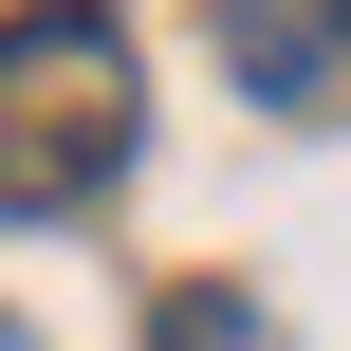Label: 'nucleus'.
Here are the masks:
<instances>
[{
	"label": "nucleus",
	"mask_w": 351,
	"mask_h": 351,
	"mask_svg": "<svg viewBox=\"0 0 351 351\" xmlns=\"http://www.w3.org/2000/svg\"><path fill=\"white\" fill-rule=\"evenodd\" d=\"M148 351H278V333H259L241 296H167V315H148Z\"/></svg>",
	"instance_id": "obj_3"
},
{
	"label": "nucleus",
	"mask_w": 351,
	"mask_h": 351,
	"mask_svg": "<svg viewBox=\"0 0 351 351\" xmlns=\"http://www.w3.org/2000/svg\"><path fill=\"white\" fill-rule=\"evenodd\" d=\"M333 93H351V0H333Z\"/></svg>",
	"instance_id": "obj_4"
},
{
	"label": "nucleus",
	"mask_w": 351,
	"mask_h": 351,
	"mask_svg": "<svg viewBox=\"0 0 351 351\" xmlns=\"http://www.w3.org/2000/svg\"><path fill=\"white\" fill-rule=\"evenodd\" d=\"M222 74L259 111H333V0H222Z\"/></svg>",
	"instance_id": "obj_2"
},
{
	"label": "nucleus",
	"mask_w": 351,
	"mask_h": 351,
	"mask_svg": "<svg viewBox=\"0 0 351 351\" xmlns=\"http://www.w3.org/2000/svg\"><path fill=\"white\" fill-rule=\"evenodd\" d=\"M130 167V37L93 0H19L0 19V222H56Z\"/></svg>",
	"instance_id": "obj_1"
}]
</instances>
